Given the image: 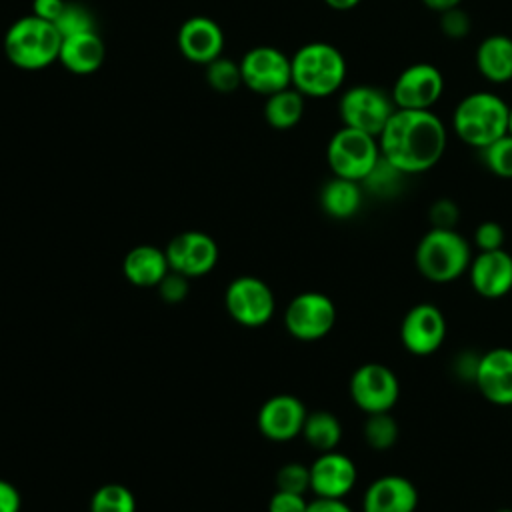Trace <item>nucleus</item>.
Listing matches in <instances>:
<instances>
[{
    "label": "nucleus",
    "instance_id": "nucleus-40",
    "mask_svg": "<svg viewBox=\"0 0 512 512\" xmlns=\"http://www.w3.org/2000/svg\"><path fill=\"white\" fill-rule=\"evenodd\" d=\"M18 510H20L18 490L10 482L0 480V512H18Z\"/></svg>",
    "mask_w": 512,
    "mask_h": 512
},
{
    "label": "nucleus",
    "instance_id": "nucleus-36",
    "mask_svg": "<svg viewBox=\"0 0 512 512\" xmlns=\"http://www.w3.org/2000/svg\"><path fill=\"white\" fill-rule=\"evenodd\" d=\"M158 292L164 302L178 304L188 296V280L184 274L170 270L158 284Z\"/></svg>",
    "mask_w": 512,
    "mask_h": 512
},
{
    "label": "nucleus",
    "instance_id": "nucleus-19",
    "mask_svg": "<svg viewBox=\"0 0 512 512\" xmlns=\"http://www.w3.org/2000/svg\"><path fill=\"white\" fill-rule=\"evenodd\" d=\"M474 384L480 394L498 406H512V348H492L478 358Z\"/></svg>",
    "mask_w": 512,
    "mask_h": 512
},
{
    "label": "nucleus",
    "instance_id": "nucleus-25",
    "mask_svg": "<svg viewBox=\"0 0 512 512\" xmlns=\"http://www.w3.org/2000/svg\"><path fill=\"white\" fill-rule=\"evenodd\" d=\"M304 94H300L294 86H288L280 92L266 96L264 102V118L276 130H290L294 128L304 116Z\"/></svg>",
    "mask_w": 512,
    "mask_h": 512
},
{
    "label": "nucleus",
    "instance_id": "nucleus-16",
    "mask_svg": "<svg viewBox=\"0 0 512 512\" xmlns=\"http://www.w3.org/2000/svg\"><path fill=\"white\" fill-rule=\"evenodd\" d=\"M468 278L478 296L504 298L512 290V252L504 248L478 252L468 266Z\"/></svg>",
    "mask_w": 512,
    "mask_h": 512
},
{
    "label": "nucleus",
    "instance_id": "nucleus-24",
    "mask_svg": "<svg viewBox=\"0 0 512 512\" xmlns=\"http://www.w3.org/2000/svg\"><path fill=\"white\" fill-rule=\"evenodd\" d=\"M322 210L336 220L352 218L362 206V184L334 176L320 190Z\"/></svg>",
    "mask_w": 512,
    "mask_h": 512
},
{
    "label": "nucleus",
    "instance_id": "nucleus-23",
    "mask_svg": "<svg viewBox=\"0 0 512 512\" xmlns=\"http://www.w3.org/2000/svg\"><path fill=\"white\" fill-rule=\"evenodd\" d=\"M476 68L492 84L512 80V38L490 34L476 48Z\"/></svg>",
    "mask_w": 512,
    "mask_h": 512
},
{
    "label": "nucleus",
    "instance_id": "nucleus-3",
    "mask_svg": "<svg viewBox=\"0 0 512 512\" xmlns=\"http://www.w3.org/2000/svg\"><path fill=\"white\" fill-rule=\"evenodd\" d=\"M292 86L308 98L336 94L346 78V60L330 42H308L290 58Z\"/></svg>",
    "mask_w": 512,
    "mask_h": 512
},
{
    "label": "nucleus",
    "instance_id": "nucleus-34",
    "mask_svg": "<svg viewBox=\"0 0 512 512\" xmlns=\"http://www.w3.org/2000/svg\"><path fill=\"white\" fill-rule=\"evenodd\" d=\"M504 228L496 220H484L474 230V244L480 252L504 248Z\"/></svg>",
    "mask_w": 512,
    "mask_h": 512
},
{
    "label": "nucleus",
    "instance_id": "nucleus-6",
    "mask_svg": "<svg viewBox=\"0 0 512 512\" xmlns=\"http://www.w3.org/2000/svg\"><path fill=\"white\" fill-rule=\"evenodd\" d=\"M378 138L348 126L332 134L326 146V160L334 176L362 182L380 160Z\"/></svg>",
    "mask_w": 512,
    "mask_h": 512
},
{
    "label": "nucleus",
    "instance_id": "nucleus-12",
    "mask_svg": "<svg viewBox=\"0 0 512 512\" xmlns=\"http://www.w3.org/2000/svg\"><path fill=\"white\" fill-rule=\"evenodd\" d=\"M228 314L242 326L256 328L274 314V294L270 286L256 276L234 278L224 294Z\"/></svg>",
    "mask_w": 512,
    "mask_h": 512
},
{
    "label": "nucleus",
    "instance_id": "nucleus-33",
    "mask_svg": "<svg viewBox=\"0 0 512 512\" xmlns=\"http://www.w3.org/2000/svg\"><path fill=\"white\" fill-rule=\"evenodd\" d=\"M276 488L284 492L304 494L310 488V466L288 462L276 472Z\"/></svg>",
    "mask_w": 512,
    "mask_h": 512
},
{
    "label": "nucleus",
    "instance_id": "nucleus-37",
    "mask_svg": "<svg viewBox=\"0 0 512 512\" xmlns=\"http://www.w3.org/2000/svg\"><path fill=\"white\" fill-rule=\"evenodd\" d=\"M432 228H454L460 216V210L456 206L454 200L450 198H438L436 202H432L430 210H428Z\"/></svg>",
    "mask_w": 512,
    "mask_h": 512
},
{
    "label": "nucleus",
    "instance_id": "nucleus-18",
    "mask_svg": "<svg viewBox=\"0 0 512 512\" xmlns=\"http://www.w3.org/2000/svg\"><path fill=\"white\" fill-rule=\"evenodd\" d=\"M356 464L342 452L330 450L310 466V488L316 498H344L356 484Z\"/></svg>",
    "mask_w": 512,
    "mask_h": 512
},
{
    "label": "nucleus",
    "instance_id": "nucleus-44",
    "mask_svg": "<svg viewBox=\"0 0 512 512\" xmlns=\"http://www.w3.org/2000/svg\"><path fill=\"white\" fill-rule=\"evenodd\" d=\"M508 134H512V104H510V112H508Z\"/></svg>",
    "mask_w": 512,
    "mask_h": 512
},
{
    "label": "nucleus",
    "instance_id": "nucleus-7",
    "mask_svg": "<svg viewBox=\"0 0 512 512\" xmlns=\"http://www.w3.org/2000/svg\"><path fill=\"white\" fill-rule=\"evenodd\" d=\"M394 112L396 106L390 94L368 84H358L344 90L338 100V114L342 126L372 134L376 138L380 136Z\"/></svg>",
    "mask_w": 512,
    "mask_h": 512
},
{
    "label": "nucleus",
    "instance_id": "nucleus-43",
    "mask_svg": "<svg viewBox=\"0 0 512 512\" xmlns=\"http://www.w3.org/2000/svg\"><path fill=\"white\" fill-rule=\"evenodd\" d=\"M360 2H362V0H324L326 6H330L332 10H340V12L352 10V8H356Z\"/></svg>",
    "mask_w": 512,
    "mask_h": 512
},
{
    "label": "nucleus",
    "instance_id": "nucleus-28",
    "mask_svg": "<svg viewBox=\"0 0 512 512\" xmlns=\"http://www.w3.org/2000/svg\"><path fill=\"white\" fill-rule=\"evenodd\" d=\"M90 512H136V498L124 484H104L92 494Z\"/></svg>",
    "mask_w": 512,
    "mask_h": 512
},
{
    "label": "nucleus",
    "instance_id": "nucleus-11",
    "mask_svg": "<svg viewBox=\"0 0 512 512\" xmlns=\"http://www.w3.org/2000/svg\"><path fill=\"white\" fill-rule=\"evenodd\" d=\"M336 324V306L322 292H302L290 300L284 312L286 330L304 342L324 338Z\"/></svg>",
    "mask_w": 512,
    "mask_h": 512
},
{
    "label": "nucleus",
    "instance_id": "nucleus-17",
    "mask_svg": "<svg viewBox=\"0 0 512 512\" xmlns=\"http://www.w3.org/2000/svg\"><path fill=\"white\" fill-rule=\"evenodd\" d=\"M180 54L194 64H208L222 56L224 32L220 24L208 16H190L176 34Z\"/></svg>",
    "mask_w": 512,
    "mask_h": 512
},
{
    "label": "nucleus",
    "instance_id": "nucleus-26",
    "mask_svg": "<svg viewBox=\"0 0 512 512\" xmlns=\"http://www.w3.org/2000/svg\"><path fill=\"white\" fill-rule=\"evenodd\" d=\"M304 440L318 452L336 450L342 438V424L340 420L326 410H316L306 416L302 428Z\"/></svg>",
    "mask_w": 512,
    "mask_h": 512
},
{
    "label": "nucleus",
    "instance_id": "nucleus-20",
    "mask_svg": "<svg viewBox=\"0 0 512 512\" xmlns=\"http://www.w3.org/2000/svg\"><path fill=\"white\" fill-rule=\"evenodd\" d=\"M418 488L400 474L376 478L364 492L362 512H416Z\"/></svg>",
    "mask_w": 512,
    "mask_h": 512
},
{
    "label": "nucleus",
    "instance_id": "nucleus-35",
    "mask_svg": "<svg viewBox=\"0 0 512 512\" xmlns=\"http://www.w3.org/2000/svg\"><path fill=\"white\" fill-rule=\"evenodd\" d=\"M470 16L458 6L440 14V30L452 40H460L470 32Z\"/></svg>",
    "mask_w": 512,
    "mask_h": 512
},
{
    "label": "nucleus",
    "instance_id": "nucleus-31",
    "mask_svg": "<svg viewBox=\"0 0 512 512\" xmlns=\"http://www.w3.org/2000/svg\"><path fill=\"white\" fill-rule=\"evenodd\" d=\"M484 166L498 178H512V134H504L496 142L480 150Z\"/></svg>",
    "mask_w": 512,
    "mask_h": 512
},
{
    "label": "nucleus",
    "instance_id": "nucleus-32",
    "mask_svg": "<svg viewBox=\"0 0 512 512\" xmlns=\"http://www.w3.org/2000/svg\"><path fill=\"white\" fill-rule=\"evenodd\" d=\"M56 30L60 32L62 38L66 36H74L80 32H88V30H96L94 24V16L90 14L88 8H84L82 4L76 2H66L62 14L58 16V20L54 22Z\"/></svg>",
    "mask_w": 512,
    "mask_h": 512
},
{
    "label": "nucleus",
    "instance_id": "nucleus-4",
    "mask_svg": "<svg viewBox=\"0 0 512 512\" xmlns=\"http://www.w3.org/2000/svg\"><path fill=\"white\" fill-rule=\"evenodd\" d=\"M62 36L56 26L34 14L14 20L4 34V54L20 70H42L58 60Z\"/></svg>",
    "mask_w": 512,
    "mask_h": 512
},
{
    "label": "nucleus",
    "instance_id": "nucleus-15",
    "mask_svg": "<svg viewBox=\"0 0 512 512\" xmlns=\"http://www.w3.org/2000/svg\"><path fill=\"white\" fill-rule=\"evenodd\" d=\"M308 412L302 400L292 394H276L258 410V430L274 442H286L302 434Z\"/></svg>",
    "mask_w": 512,
    "mask_h": 512
},
{
    "label": "nucleus",
    "instance_id": "nucleus-27",
    "mask_svg": "<svg viewBox=\"0 0 512 512\" xmlns=\"http://www.w3.org/2000/svg\"><path fill=\"white\" fill-rule=\"evenodd\" d=\"M362 432L370 448L388 450L396 444L400 428L396 418L390 412H376V414H368Z\"/></svg>",
    "mask_w": 512,
    "mask_h": 512
},
{
    "label": "nucleus",
    "instance_id": "nucleus-38",
    "mask_svg": "<svg viewBox=\"0 0 512 512\" xmlns=\"http://www.w3.org/2000/svg\"><path fill=\"white\" fill-rule=\"evenodd\" d=\"M306 510H308V502L304 500V494L276 490L268 502V512H306Z\"/></svg>",
    "mask_w": 512,
    "mask_h": 512
},
{
    "label": "nucleus",
    "instance_id": "nucleus-5",
    "mask_svg": "<svg viewBox=\"0 0 512 512\" xmlns=\"http://www.w3.org/2000/svg\"><path fill=\"white\" fill-rule=\"evenodd\" d=\"M418 272L434 284H448L468 272L470 244L454 228H430L414 252Z\"/></svg>",
    "mask_w": 512,
    "mask_h": 512
},
{
    "label": "nucleus",
    "instance_id": "nucleus-21",
    "mask_svg": "<svg viewBox=\"0 0 512 512\" xmlns=\"http://www.w3.org/2000/svg\"><path fill=\"white\" fill-rule=\"evenodd\" d=\"M104 58L106 46L96 30L62 38L58 62L72 74H92L104 64Z\"/></svg>",
    "mask_w": 512,
    "mask_h": 512
},
{
    "label": "nucleus",
    "instance_id": "nucleus-29",
    "mask_svg": "<svg viewBox=\"0 0 512 512\" xmlns=\"http://www.w3.org/2000/svg\"><path fill=\"white\" fill-rule=\"evenodd\" d=\"M404 172H400L398 168H394L390 162H386L382 156L376 162V166L370 170V174L360 182L370 194L386 198V196H394L404 180Z\"/></svg>",
    "mask_w": 512,
    "mask_h": 512
},
{
    "label": "nucleus",
    "instance_id": "nucleus-45",
    "mask_svg": "<svg viewBox=\"0 0 512 512\" xmlns=\"http://www.w3.org/2000/svg\"><path fill=\"white\" fill-rule=\"evenodd\" d=\"M496 512H512V508H500V510H496Z\"/></svg>",
    "mask_w": 512,
    "mask_h": 512
},
{
    "label": "nucleus",
    "instance_id": "nucleus-8",
    "mask_svg": "<svg viewBox=\"0 0 512 512\" xmlns=\"http://www.w3.org/2000/svg\"><path fill=\"white\" fill-rule=\"evenodd\" d=\"M242 84L252 92L270 96L292 86L290 58L274 46H254L240 58Z\"/></svg>",
    "mask_w": 512,
    "mask_h": 512
},
{
    "label": "nucleus",
    "instance_id": "nucleus-9",
    "mask_svg": "<svg viewBox=\"0 0 512 512\" xmlns=\"http://www.w3.org/2000/svg\"><path fill=\"white\" fill-rule=\"evenodd\" d=\"M350 398L366 414L390 412L400 398V382L388 366L366 362L350 378Z\"/></svg>",
    "mask_w": 512,
    "mask_h": 512
},
{
    "label": "nucleus",
    "instance_id": "nucleus-30",
    "mask_svg": "<svg viewBox=\"0 0 512 512\" xmlns=\"http://www.w3.org/2000/svg\"><path fill=\"white\" fill-rule=\"evenodd\" d=\"M206 82L212 90L228 94L242 84L240 62H234L226 56H218L216 60L206 64Z\"/></svg>",
    "mask_w": 512,
    "mask_h": 512
},
{
    "label": "nucleus",
    "instance_id": "nucleus-42",
    "mask_svg": "<svg viewBox=\"0 0 512 512\" xmlns=\"http://www.w3.org/2000/svg\"><path fill=\"white\" fill-rule=\"evenodd\" d=\"M422 4L438 14L446 12V10H452V8H458L462 4V0H422Z\"/></svg>",
    "mask_w": 512,
    "mask_h": 512
},
{
    "label": "nucleus",
    "instance_id": "nucleus-2",
    "mask_svg": "<svg viewBox=\"0 0 512 512\" xmlns=\"http://www.w3.org/2000/svg\"><path fill=\"white\" fill-rule=\"evenodd\" d=\"M508 112L510 104L498 94L488 90L470 92L452 112V130L464 144L482 150L508 134Z\"/></svg>",
    "mask_w": 512,
    "mask_h": 512
},
{
    "label": "nucleus",
    "instance_id": "nucleus-14",
    "mask_svg": "<svg viewBox=\"0 0 512 512\" xmlns=\"http://www.w3.org/2000/svg\"><path fill=\"white\" fill-rule=\"evenodd\" d=\"M164 252L170 270L180 272L186 278L208 274L218 262V246L214 238L198 230L176 234Z\"/></svg>",
    "mask_w": 512,
    "mask_h": 512
},
{
    "label": "nucleus",
    "instance_id": "nucleus-39",
    "mask_svg": "<svg viewBox=\"0 0 512 512\" xmlns=\"http://www.w3.org/2000/svg\"><path fill=\"white\" fill-rule=\"evenodd\" d=\"M64 6H66L64 0H34L32 2V14L54 24L58 20V16L62 14Z\"/></svg>",
    "mask_w": 512,
    "mask_h": 512
},
{
    "label": "nucleus",
    "instance_id": "nucleus-10",
    "mask_svg": "<svg viewBox=\"0 0 512 512\" xmlns=\"http://www.w3.org/2000/svg\"><path fill=\"white\" fill-rule=\"evenodd\" d=\"M444 94V76L430 62L406 66L394 80L390 98L400 110H432Z\"/></svg>",
    "mask_w": 512,
    "mask_h": 512
},
{
    "label": "nucleus",
    "instance_id": "nucleus-41",
    "mask_svg": "<svg viewBox=\"0 0 512 512\" xmlns=\"http://www.w3.org/2000/svg\"><path fill=\"white\" fill-rule=\"evenodd\" d=\"M306 512H352V508L340 498H316L308 502Z\"/></svg>",
    "mask_w": 512,
    "mask_h": 512
},
{
    "label": "nucleus",
    "instance_id": "nucleus-22",
    "mask_svg": "<svg viewBox=\"0 0 512 512\" xmlns=\"http://www.w3.org/2000/svg\"><path fill=\"white\" fill-rule=\"evenodd\" d=\"M122 270L128 282L148 288L158 286L160 280L170 272V266L164 250L150 244H140L124 256Z\"/></svg>",
    "mask_w": 512,
    "mask_h": 512
},
{
    "label": "nucleus",
    "instance_id": "nucleus-1",
    "mask_svg": "<svg viewBox=\"0 0 512 512\" xmlns=\"http://www.w3.org/2000/svg\"><path fill=\"white\" fill-rule=\"evenodd\" d=\"M446 142V126L432 110L396 108L378 136L382 158L406 176L434 168L446 152Z\"/></svg>",
    "mask_w": 512,
    "mask_h": 512
},
{
    "label": "nucleus",
    "instance_id": "nucleus-13",
    "mask_svg": "<svg viewBox=\"0 0 512 512\" xmlns=\"http://www.w3.org/2000/svg\"><path fill=\"white\" fill-rule=\"evenodd\" d=\"M446 318L442 310L430 302L412 306L400 322V342L414 356L434 354L446 340Z\"/></svg>",
    "mask_w": 512,
    "mask_h": 512
}]
</instances>
